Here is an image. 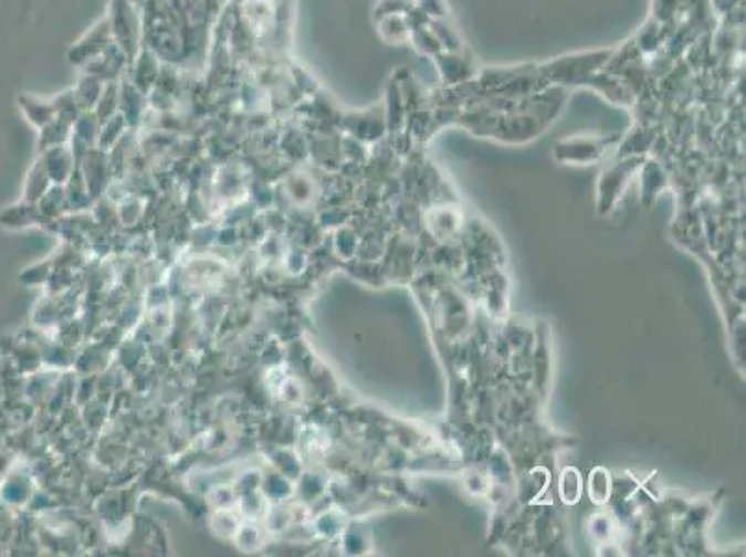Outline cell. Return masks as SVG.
<instances>
[{"mask_svg":"<svg viewBox=\"0 0 746 557\" xmlns=\"http://www.w3.org/2000/svg\"><path fill=\"white\" fill-rule=\"evenodd\" d=\"M613 51H596V53L572 54L556 60L540 67V75L546 82H556L561 86H585L590 76H595Z\"/></svg>","mask_w":746,"mask_h":557,"instance_id":"1","label":"cell"},{"mask_svg":"<svg viewBox=\"0 0 746 557\" xmlns=\"http://www.w3.org/2000/svg\"><path fill=\"white\" fill-rule=\"evenodd\" d=\"M440 73L448 82H464L472 76L469 70V62L463 56L458 54H440L439 56Z\"/></svg>","mask_w":746,"mask_h":557,"instance_id":"2","label":"cell"}]
</instances>
